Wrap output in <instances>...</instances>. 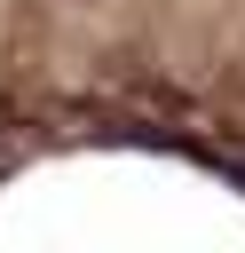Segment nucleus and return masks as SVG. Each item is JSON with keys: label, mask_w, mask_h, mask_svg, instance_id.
I'll use <instances>...</instances> for the list:
<instances>
[]
</instances>
